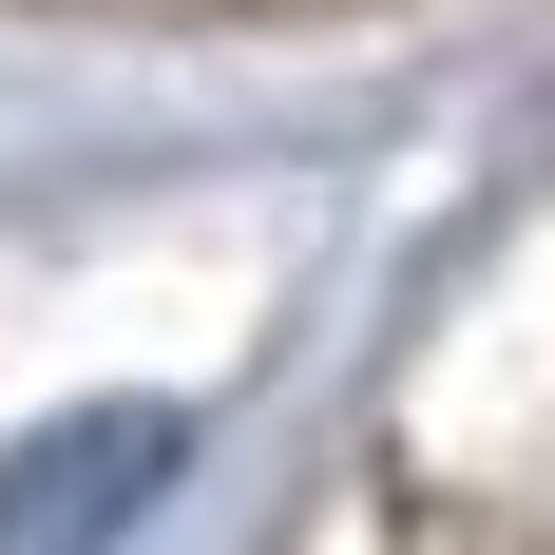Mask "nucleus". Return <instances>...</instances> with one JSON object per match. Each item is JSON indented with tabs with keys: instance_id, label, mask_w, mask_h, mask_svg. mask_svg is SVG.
Returning <instances> with one entry per match:
<instances>
[{
	"instance_id": "obj_1",
	"label": "nucleus",
	"mask_w": 555,
	"mask_h": 555,
	"mask_svg": "<svg viewBox=\"0 0 555 555\" xmlns=\"http://www.w3.org/2000/svg\"><path fill=\"white\" fill-rule=\"evenodd\" d=\"M154 479H172V422H154V402H115V422H77V441H20V460H0V555H115Z\"/></svg>"
}]
</instances>
